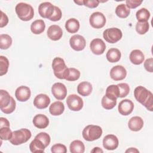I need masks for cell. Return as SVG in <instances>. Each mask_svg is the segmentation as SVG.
<instances>
[{
  "label": "cell",
  "mask_w": 153,
  "mask_h": 153,
  "mask_svg": "<svg viewBox=\"0 0 153 153\" xmlns=\"http://www.w3.org/2000/svg\"><path fill=\"white\" fill-rule=\"evenodd\" d=\"M127 75L126 68L121 65L114 66L110 71V76L114 81H120L124 79Z\"/></svg>",
  "instance_id": "4fadbf2b"
},
{
  "label": "cell",
  "mask_w": 153,
  "mask_h": 153,
  "mask_svg": "<svg viewBox=\"0 0 153 153\" xmlns=\"http://www.w3.org/2000/svg\"><path fill=\"white\" fill-rule=\"evenodd\" d=\"M123 36L121 30L117 27L106 29L103 33V37L109 43L114 44L120 41Z\"/></svg>",
  "instance_id": "8992f818"
},
{
  "label": "cell",
  "mask_w": 153,
  "mask_h": 153,
  "mask_svg": "<svg viewBox=\"0 0 153 153\" xmlns=\"http://www.w3.org/2000/svg\"><path fill=\"white\" fill-rule=\"evenodd\" d=\"M130 10L124 4L118 5L115 8V14L120 18L124 19L127 17L130 14Z\"/></svg>",
  "instance_id": "4dcf8cb0"
},
{
  "label": "cell",
  "mask_w": 153,
  "mask_h": 153,
  "mask_svg": "<svg viewBox=\"0 0 153 153\" xmlns=\"http://www.w3.org/2000/svg\"><path fill=\"white\" fill-rule=\"evenodd\" d=\"M8 23V18L7 16L2 11H1V20H0V27H3L5 26Z\"/></svg>",
  "instance_id": "7dc6e473"
},
{
  "label": "cell",
  "mask_w": 153,
  "mask_h": 153,
  "mask_svg": "<svg viewBox=\"0 0 153 153\" xmlns=\"http://www.w3.org/2000/svg\"><path fill=\"white\" fill-rule=\"evenodd\" d=\"M105 95L110 99L117 100L120 96V90L118 85L112 84L108 86L106 90Z\"/></svg>",
  "instance_id": "f546056e"
},
{
  "label": "cell",
  "mask_w": 153,
  "mask_h": 153,
  "mask_svg": "<svg viewBox=\"0 0 153 153\" xmlns=\"http://www.w3.org/2000/svg\"><path fill=\"white\" fill-rule=\"evenodd\" d=\"M134 109V104L130 99L121 100L118 105V112L122 115H128L130 114Z\"/></svg>",
  "instance_id": "5bb4252c"
},
{
  "label": "cell",
  "mask_w": 153,
  "mask_h": 153,
  "mask_svg": "<svg viewBox=\"0 0 153 153\" xmlns=\"http://www.w3.org/2000/svg\"><path fill=\"white\" fill-rule=\"evenodd\" d=\"M119 90H120V96L119 97L123 98L128 95L130 91V87L127 83H120L117 84Z\"/></svg>",
  "instance_id": "f35d334b"
},
{
  "label": "cell",
  "mask_w": 153,
  "mask_h": 153,
  "mask_svg": "<svg viewBox=\"0 0 153 153\" xmlns=\"http://www.w3.org/2000/svg\"><path fill=\"white\" fill-rule=\"evenodd\" d=\"M91 152H103V150L102 149H100L99 147H94L91 151Z\"/></svg>",
  "instance_id": "681fc988"
},
{
  "label": "cell",
  "mask_w": 153,
  "mask_h": 153,
  "mask_svg": "<svg viewBox=\"0 0 153 153\" xmlns=\"http://www.w3.org/2000/svg\"><path fill=\"white\" fill-rule=\"evenodd\" d=\"M65 28L69 33H75L77 32L79 29V23L76 19H69L66 22Z\"/></svg>",
  "instance_id": "484cf974"
},
{
  "label": "cell",
  "mask_w": 153,
  "mask_h": 153,
  "mask_svg": "<svg viewBox=\"0 0 153 153\" xmlns=\"http://www.w3.org/2000/svg\"><path fill=\"white\" fill-rule=\"evenodd\" d=\"M64 104L60 101H56L53 102L49 108L50 113L54 116H58L64 112Z\"/></svg>",
  "instance_id": "603a6c76"
},
{
  "label": "cell",
  "mask_w": 153,
  "mask_h": 153,
  "mask_svg": "<svg viewBox=\"0 0 153 153\" xmlns=\"http://www.w3.org/2000/svg\"><path fill=\"white\" fill-rule=\"evenodd\" d=\"M52 68L54 75L59 79L66 78L68 75L69 68L66 66L65 62L61 57H55L52 62Z\"/></svg>",
  "instance_id": "3957f363"
},
{
  "label": "cell",
  "mask_w": 153,
  "mask_h": 153,
  "mask_svg": "<svg viewBox=\"0 0 153 153\" xmlns=\"http://www.w3.org/2000/svg\"><path fill=\"white\" fill-rule=\"evenodd\" d=\"M145 69L149 72H153V59L149 58L146 59L144 62Z\"/></svg>",
  "instance_id": "bcb514c9"
},
{
  "label": "cell",
  "mask_w": 153,
  "mask_h": 153,
  "mask_svg": "<svg viewBox=\"0 0 153 153\" xmlns=\"http://www.w3.org/2000/svg\"><path fill=\"white\" fill-rule=\"evenodd\" d=\"M82 137L87 141H93L99 139L102 134V129L99 126L88 125L82 130Z\"/></svg>",
  "instance_id": "5b68a950"
},
{
  "label": "cell",
  "mask_w": 153,
  "mask_h": 153,
  "mask_svg": "<svg viewBox=\"0 0 153 153\" xmlns=\"http://www.w3.org/2000/svg\"><path fill=\"white\" fill-rule=\"evenodd\" d=\"M75 3L78 4L79 5H83V1H74Z\"/></svg>",
  "instance_id": "816d5d0a"
},
{
  "label": "cell",
  "mask_w": 153,
  "mask_h": 153,
  "mask_svg": "<svg viewBox=\"0 0 153 153\" xmlns=\"http://www.w3.org/2000/svg\"><path fill=\"white\" fill-rule=\"evenodd\" d=\"M35 137L41 140L44 144V145L45 146V147L48 146L50 143V140H51L50 136L48 134H47L45 132H41L38 133Z\"/></svg>",
  "instance_id": "ab89813d"
},
{
  "label": "cell",
  "mask_w": 153,
  "mask_h": 153,
  "mask_svg": "<svg viewBox=\"0 0 153 153\" xmlns=\"http://www.w3.org/2000/svg\"><path fill=\"white\" fill-rule=\"evenodd\" d=\"M118 139L114 134H108L103 139V146L108 150H114L118 146Z\"/></svg>",
  "instance_id": "9a60e30c"
},
{
  "label": "cell",
  "mask_w": 153,
  "mask_h": 153,
  "mask_svg": "<svg viewBox=\"0 0 153 153\" xmlns=\"http://www.w3.org/2000/svg\"><path fill=\"white\" fill-rule=\"evenodd\" d=\"M47 34L48 38L51 40L57 41L62 38L63 35V31L59 26L53 25L48 28Z\"/></svg>",
  "instance_id": "ac0fdd59"
},
{
  "label": "cell",
  "mask_w": 153,
  "mask_h": 153,
  "mask_svg": "<svg viewBox=\"0 0 153 153\" xmlns=\"http://www.w3.org/2000/svg\"><path fill=\"white\" fill-rule=\"evenodd\" d=\"M143 126V121L142 118L138 116L131 117L128 123L129 129L133 131H137L142 129Z\"/></svg>",
  "instance_id": "d6986e66"
},
{
  "label": "cell",
  "mask_w": 153,
  "mask_h": 153,
  "mask_svg": "<svg viewBox=\"0 0 153 153\" xmlns=\"http://www.w3.org/2000/svg\"><path fill=\"white\" fill-rule=\"evenodd\" d=\"M11 100V96L8 92L4 90H0V108L1 109L7 107Z\"/></svg>",
  "instance_id": "f1b7e54d"
},
{
  "label": "cell",
  "mask_w": 153,
  "mask_h": 153,
  "mask_svg": "<svg viewBox=\"0 0 153 153\" xmlns=\"http://www.w3.org/2000/svg\"><path fill=\"white\" fill-rule=\"evenodd\" d=\"M126 152H139V151L135 148H130L127 149L126 151Z\"/></svg>",
  "instance_id": "f907efd6"
},
{
  "label": "cell",
  "mask_w": 153,
  "mask_h": 153,
  "mask_svg": "<svg viewBox=\"0 0 153 153\" xmlns=\"http://www.w3.org/2000/svg\"><path fill=\"white\" fill-rule=\"evenodd\" d=\"M142 3V1L138 0H127L126 1V5L130 8H136Z\"/></svg>",
  "instance_id": "ee69618b"
},
{
  "label": "cell",
  "mask_w": 153,
  "mask_h": 153,
  "mask_svg": "<svg viewBox=\"0 0 153 153\" xmlns=\"http://www.w3.org/2000/svg\"><path fill=\"white\" fill-rule=\"evenodd\" d=\"M83 5L91 8H94L97 7L100 1L97 0H83Z\"/></svg>",
  "instance_id": "f6af8a7d"
},
{
  "label": "cell",
  "mask_w": 153,
  "mask_h": 153,
  "mask_svg": "<svg viewBox=\"0 0 153 153\" xmlns=\"http://www.w3.org/2000/svg\"><path fill=\"white\" fill-rule=\"evenodd\" d=\"M51 151L53 153H66L67 149L65 145L62 143H57L51 146Z\"/></svg>",
  "instance_id": "60d3db41"
},
{
  "label": "cell",
  "mask_w": 153,
  "mask_h": 153,
  "mask_svg": "<svg viewBox=\"0 0 153 153\" xmlns=\"http://www.w3.org/2000/svg\"><path fill=\"white\" fill-rule=\"evenodd\" d=\"M15 10L18 17L22 21H29L34 16L33 7L30 5L25 2L17 4L16 6Z\"/></svg>",
  "instance_id": "7a4b0ae2"
},
{
  "label": "cell",
  "mask_w": 153,
  "mask_h": 153,
  "mask_svg": "<svg viewBox=\"0 0 153 153\" xmlns=\"http://www.w3.org/2000/svg\"><path fill=\"white\" fill-rule=\"evenodd\" d=\"M89 22L93 28L100 29L105 25L106 17L103 13L97 11L90 15Z\"/></svg>",
  "instance_id": "ba28073f"
},
{
  "label": "cell",
  "mask_w": 153,
  "mask_h": 153,
  "mask_svg": "<svg viewBox=\"0 0 153 153\" xmlns=\"http://www.w3.org/2000/svg\"><path fill=\"white\" fill-rule=\"evenodd\" d=\"M51 93L56 99L61 100L66 97L67 89L65 84L61 82H56L51 87Z\"/></svg>",
  "instance_id": "9c48e42d"
},
{
  "label": "cell",
  "mask_w": 153,
  "mask_h": 153,
  "mask_svg": "<svg viewBox=\"0 0 153 153\" xmlns=\"http://www.w3.org/2000/svg\"><path fill=\"white\" fill-rule=\"evenodd\" d=\"M69 149L72 153H83L85 151V146L82 141L75 140L71 143Z\"/></svg>",
  "instance_id": "83f0119b"
},
{
  "label": "cell",
  "mask_w": 153,
  "mask_h": 153,
  "mask_svg": "<svg viewBox=\"0 0 153 153\" xmlns=\"http://www.w3.org/2000/svg\"><path fill=\"white\" fill-rule=\"evenodd\" d=\"M32 133L27 128H21L14 131L10 142L14 145H19L26 142L31 137Z\"/></svg>",
  "instance_id": "277c9868"
},
{
  "label": "cell",
  "mask_w": 153,
  "mask_h": 153,
  "mask_svg": "<svg viewBox=\"0 0 153 153\" xmlns=\"http://www.w3.org/2000/svg\"><path fill=\"white\" fill-rule=\"evenodd\" d=\"M54 11V5L49 2H44L38 7V12L39 15L43 17L49 19L53 15Z\"/></svg>",
  "instance_id": "8fae6325"
},
{
  "label": "cell",
  "mask_w": 153,
  "mask_h": 153,
  "mask_svg": "<svg viewBox=\"0 0 153 153\" xmlns=\"http://www.w3.org/2000/svg\"><path fill=\"white\" fill-rule=\"evenodd\" d=\"M136 17L138 22H148L150 17V13L146 8H142L136 12Z\"/></svg>",
  "instance_id": "d6a6232c"
},
{
  "label": "cell",
  "mask_w": 153,
  "mask_h": 153,
  "mask_svg": "<svg viewBox=\"0 0 153 153\" xmlns=\"http://www.w3.org/2000/svg\"><path fill=\"white\" fill-rule=\"evenodd\" d=\"M9 61L8 59L3 56H0V75L2 76L8 72Z\"/></svg>",
  "instance_id": "d590c367"
},
{
  "label": "cell",
  "mask_w": 153,
  "mask_h": 153,
  "mask_svg": "<svg viewBox=\"0 0 153 153\" xmlns=\"http://www.w3.org/2000/svg\"><path fill=\"white\" fill-rule=\"evenodd\" d=\"M136 100L142 104L149 111H153L152 93L143 86H138L134 90Z\"/></svg>",
  "instance_id": "6da1fadb"
},
{
  "label": "cell",
  "mask_w": 153,
  "mask_h": 153,
  "mask_svg": "<svg viewBox=\"0 0 153 153\" xmlns=\"http://www.w3.org/2000/svg\"><path fill=\"white\" fill-rule=\"evenodd\" d=\"M62 16V13L61 10L57 6H54V13L53 15L51 16V17L49 19V20L53 22H57L61 19Z\"/></svg>",
  "instance_id": "7bdbcfd3"
},
{
  "label": "cell",
  "mask_w": 153,
  "mask_h": 153,
  "mask_svg": "<svg viewBox=\"0 0 153 153\" xmlns=\"http://www.w3.org/2000/svg\"><path fill=\"white\" fill-rule=\"evenodd\" d=\"M0 128L4 127H10V123L8 121V120L4 117L0 118Z\"/></svg>",
  "instance_id": "c3c4849f"
},
{
  "label": "cell",
  "mask_w": 153,
  "mask_h": 153,
  "mask_svg": "<svg viewBox=\"0 0 153 153\" xmlns=\"http://www.w3.org/2000/svg\"><path fill=\"white\" fill-rule=\"evenodd\" d=\"M50 103V97L45 94H38L33 100V105L38 109H42L48 107Z\"/></svg>",
  "instance_id": "e0dca14e"
},
{
  "label": "cell",
  "mask_w": 153,
  "mask_h": 153,
  "mask_svg": "<svg viewBox=\"0 0 153 153\" xmlns=\"http://www.w3.org/2000/svg\"><path fill=\"white\" fill-rule=\"evenodd\" d=\"M90 48L93 54L96 55H100L104 53L106 49V45L102 39L100 38H95L91 41Z\"/></svg>",
  "instance_id": "7c38bea8"
},
{
  "label": "cell",
  "mask_w": 153,
  "mask_h": 153,
  "mask_svg": "<svg viewBox=\"0 0 153 153\" xmlns=\"http://www.w3.org/2000/svg\"><path fill=\"white\" fill-rule=\"evenodd\" d=\"M69 44L71 48L75 51H81L85 47V39L80 35H74L69 39Z\"/></svg>",
  "instance_id": "30bf717a"
},
{
  "label": "cell",
  "mask_w": 153,
  "mask_h": 153,
  "mask_svg": "<svg viewBox=\"0 0 153 153\" xmlns=\"http://www.w3.org/2000/svg\"><path fill=\"white\" fill-rule=\"evenodd\" d=\"M121 56V53L120 51L115 48H110L106 55L107 60L111 63H115L118 62Z\"/></svg>",
  "instance_id": "4316f807"
},
{
  "label": "cell",
  "mask_w": 153,
  "mask_h": 153,
  "mask_svg": "<svg viewBox=\"0 0 153 153\" xmlns=\"http://www.w3.org/2000/svg\"><path fill=\"white\" fill-rule=\"evenodd\" d=\"M79 76L80 72L78 69L74 68H69L68 75L66 79L69 81H74L78 79L79 78Z\"/></svg>",
  "instance_id": "8d00e7d4"
},
{
  "label": "cell",
  "mask_w": 153,
  "mask_h": 153,
  "mask_svg": "<svg viewBox=\"0 0 153 153\" xmlns=\"http://www.w3.org/2000/svg\"><path fill=\"white\" fill-rule=\"evenodd\" d=\"M101 103L103 108H105V109L109 110L112 109L117 104V100L110 99L106 95H105L102 99Z\"/></svg>",
  "instance_id": "836d02e7"
},
{
  "label": "cell",
  "mask_w": 153,
  "mask_h": 153,
  "mask_svg": "<svg viewBox=\"0 0 153 153\" xmlns=\"http://www.w3.org/2000/svg\"><path fill=\"white\" fill-rule=\"evenodd\" d=\"M12 44V38L7 34H1L0 35V48L2 50H7Z\"/></svg>",
  "instance_id": "1f68e13d"
},
{
  "label": "cell",
  "mask_w": 153,
  "mask_h": 153,
  "mask_svg": "<svg viewBox=\"0 0 153 153\" xmlns=\"http://www.w3.org/2000/svg\"><path fill=\"white\" fill-rule=\"evenodd\" d=\"M45 28V24L43 20L39 19L35 20L30 25L31 32L36 35L42 33Z\"/></svg>",
  "instance_id": "cb8c5ba5"
},
{
  "label": "cell",
  "mask_w": 153,
  "mask_h": 153,
  "mask_svg": "<svg viewBox=\"0 0 153 153\" xmlns=\"http://www.w3.org/2000/svg\"><path fill=\"white\" fill-rule=\"evenodd\" d=\"M13 135V132L8 127L0 128V137L1 140H10Z\"/></svg>",
  "instance_id": "74e56055"
},
{
  "label": "cell",
  "mask_w": 153,
  "mask_h": 153,
  "mask_svg": "<svg viewBox=\"0 0 153 153\" xmlns=\"http://www.w3.org/2000/svg\"><path fill=\"white\" fill-rule=\"evenodd\" d=\"M66 103L69 109L73 111H79L81 110L84 105L81 97L75 94H72L68 96Z\"/></svg>",
  "instance_id": "52a82bcc"
},
{
  "label": "cell",
  "mask_w": 153,
  "mask_h": 153,
  "mask_svg": "<svg viewBox=\"0 0 153 153\" xmlns=\"http://www.w3.org/2000/svg\"><path fill=\"white\" fill-rule=\"evenodd\" d=\"M33 125L38 128H45L49 124V120L47 116L43 114L36 115L33 118Z\"/></svg>",
  "instance_id": "ffe728a7"
},
{
  "label": "cell",
  "mask_w": 153,
  "mask_h": 153,
  "mask_svg": "<svg viewBox=\"0 0 153 153\" xmlns=\"http://www.w3.org/2000/svg\"><path fill=\"white\" fill-rule=\"evenodd\" d=\"M45 146L43 143V142L39 139L35 138L30 142L29 145L30 151L33 152H44Z\"/></svg>",
  "instance_id": "d4e9b609"
},
{
  "label": "cell",
  "mask_w": 153,
  "mask_h": 153,
  "mask_svg": "<svg viewBox=\"0 0 153 153\" xmlns=\"http://www.w3.org/2000/svg\"><path fill=\"white\" fill-rule=\"evenodd\" d=\"M31 91L30 88L25 85L19 87L15 91V96L20 102H26L30 98Z\"/></svg>",
  "instance_id": "2e32d148"
},
{
  "label": "cell",
  "mask_w": 153,
  "mask_h": 153,
  "mask_svg": "<svg viewBox=\"0 0 153 153\" xmlns=\"http://www.w3.org/2000/svg\"><path fill=\"white\" fill-rule=\"evenodd\" d=\"M93 87L91 83L87 81L80 82L77 86L78 93L82 96H87L90 95L92 91Z\"/></svg>",
  "instance_id": "7402d4cb"
},
{
  "label": "cell",
  "mask_w": 153,
  "mask_h": 153,
  "mask_svg": "<svg viewBox=\"0 0 153 153\" xmlns=\"http://www.w3.org/2000/svg\"><path fill=\"white\" fill-rule=\"evenodd\" d=\"M130 62L134 65H140L143 62L145 56L142 51L139 50H134L131 51L129 56Z\"/></svg>",
  "instance_id": "44dd1931"
},
{
  "label": "cell",
  "mask_w": 153,
  "mask_h": 153,
  "mask_svg": "<svg viewBox=\"0 0 153 153\" xmlns=\"http://www.w3.org/2000/svg\"><path fill=\"white\" fill-rule=\"evenodd\" d=\"M149 25L148 22H137L136 25V30L140 35L146 33L149 30Z\"/></svg>",
  "instance_id": "e575fe53"
},
{
  "label": "cell",
  "mask_w": 153,
  "mask_h": 153,
  "mask_svg": "<svg viewBox=\"0 0 153 153\" xmlns=\"http://www.w3.org/2000/svg\"><path fill=\"white\" fill-rule=\"evenodd\" d=\"M16 102L14 100V98L13 97H11V100L10 105L6 108L1 109V110L2 112H3L5 114H10L12 113L13 112H14V111L16 109Z\"/></svg>",
  "instance_id": "b9f144b4"
}]
</instances>
